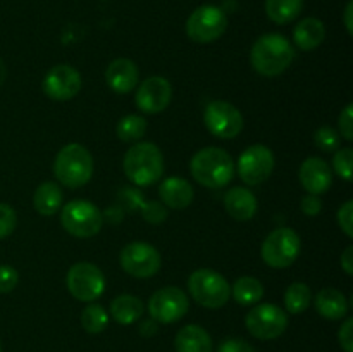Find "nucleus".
Wrapping results in <instances>:
<instances>
[{
    "instance_id": "obj_1",
    "label": "nucleus",
    "mask_w": 353,
    "mask_h": 352,
    "mask_svg": "<svg viewBox=\"0 0 353 352\" xmlns=\"http://www.w3.org/2000/svg\"><path fill=\"white\" fill-rule=\"evenodd\" d=\"M295 59L293 45L279 33L262 35L250 52L252 68L262 76H279Z\"/></svg>"
},
{
    "instance_id": "obj_2",
    "label": "nucleus",
    "mask_w": 353,
    "mask_h": 352,
    "mask_svg": "<svg viewBox=\"0 0 353 352\" xmlns=\"http://www.w3.org/2000/svg\"><path fill=\"white\" fill-rule=\"evenodd\" d=\"M192 176L207 188H223L233 179L234 162L226 150L205 147L196 152L190 162Z\"/></svg>"
},
{
    "instance_id": "obj_3",
    "label": "nucleus",
    "mask_w": 353,
    "mask_h": 352,
    "mask_svg": "<svg viewBox=\"0 0 353 352\" xmlns=\"http://www.w3.org/2000/svg\"><path fill=\"white\" fill-rule=\"evenodd\" d=\"M124 175L138 186H148L159 182L164 173V155L161 148L150 141L133 145L123 161Z\"/></svg>"
},
{
    "instance_id": "obj_4",
    "label": "nucleus",
    "mask_w": 353,
    "mask_h": 352,
    "mask_svg": "<svg viewBox=\"0 0 353 352\" xmlns=\"http://www.w3.org/2000/svg\"><path fill=\"white\" fill-rule=\"evenodd\" d=\"M54 173L68 188H79L93 176V157L81 144H68L59 150L54 162Z\"/></svg>"
},
{
    "instance_id": "obj_5",
    "label": "nucleus",
    "mask_w": 353,
    "mask_h": 352,
    "mask_svg": "<svg viewBox=\"0 0 353 352\" xmlns=\"http://www.w3.org/2000/svg\"><path fill=\"white\" fill-rule=\"evenodd\" d=\"M188 290L193 300L207 309H219L230 300L231 286L221 273L214 269H196L188 278Z\"/></svg>"
},
{
    "instance_id": "obj_6",
    "label": "nucleus",
    "mask_w": 353,
    "mask_h": 352,
    "mask_svg": "<svg viewBox=\"0 0 353 352\" xmlns=\"http://www.w3.org/2000/svg\"><path fill=\"white\" fill-rule=\"evenodd\" d=\"M61 224L69 235L78 238L95 237L103 224V216L88 200H71L62 207Z\"/></svg>"
},
{
    "instance_id": "obj_7",
    "label": "nucleus",
    "mask_w": 353,
    "mask_h": 352,
    "mask_svg": "<svg viewBox=\"0 0 353 352\" xmlns=\"http://www.w3.org/2000/svg\"><path fill=\"white\" fill-rule=\"evenodd\" d=\"M261 254L265 264L271 268H288L300 255V237L292 228H278L268 235Z\"/></svg>"
},
{
    "instance_id": "obj_8",
    "label": "nucleus",
    "mask_w": 353,
    "mask_h": 352,
    "mask_svg": "<svg viewBox=\"0 0 353 352\" xmlns=\"http://www.w3.org/2000/svg\"><path fill=\"white\" fill-rule=\"evenodd\" d=\"M245 326L259 340H274L285 333L288 316L276 304H259L247 314Z\"/></svg>"
},
{
    "instance_id": "obj_9",
    "label": "nucleus",
    "mask_w": 353,
    "mask_h": 352,
    "mask_svg": "<svg viewBox=\"0 0 353 352\" xmlns=\"http://www.w3.org/2000/svg\"><path fill=\"white\" fill-rule=\"evenodd\" d=\"M228 17L216 6H202L192 12L186 21V35L196 43H210L224 35Z\"/></svg>"
},
{
    "instance_id": "obj_10",
    "label": "nucleus",
    "mask_w": 353,
    "mask_h": 352,
    "mask_svg": "<svg viewBox=\"0 0 353 352\" xmlns=\"http://www.w3.org/2000/svg\"><path fill=\"white\" fill-rule=\"evenodd\" d=\"M65 283L71 295L81 302H93L105 290V276L92 262H78L71 266Z\"/></svg>"
},
{
    "instance_id": "obj_11",
    "label": "nucleus",
    "mask_w": 353,
    "mask_h": 352,
    "mask_svg": "<svg viewBox=\"0 0 353 352\" xmlns=\"http://www.w3.org/2000/svg\"><path fill=\"white\" fill-rule=\"evenodd\" d=\"M205 126L214 137L230 140L238 137L243 130V116L233 104L226 100H214L205 107L203 113Z\"/></svg>"
},
{
    "instance_id": "obj_12",
    "label": "nucleus",
    "mask_w": 353,
    "mask_h": 352,
    "mask_svg": "<svg viewBox=\"0 0 353 352\" xmlns=\"http://www.w3.org/2000/svg\"><path fill=\"white\" fill-rule=\"evenodd\" d=\"M190 309L186 293L178 286H164L157 290L148 300V313L157 323L169 324L181 320Z\"/></svg>"
},
{
    "instance_id": "obj_13",
    "label": "nucleus",
    "mask_w": 353,
    "mask_h": 352,
    "mask_svg": "<svg viewBox=\"0 0 353 352\" xmlns=\"http://www.w3.org/2000/svg\"><path fill=\"white\" fill-rule=\"evenodd\" d=\"M121 266L134 278H152L161 269L162 259L155 247L147 242H133L121 251Z\"/></svg>"
},
{
    "instance_id": "obj_14",
    "label": "nucleus",
    "mask_w": 353,
    "mask_h": 352,
    "mask_svg": "<svg viewBox=\"0 0 353 352\" xmlns=\"http://www.w3.org/2000/svg\"><path fill=\"white\" fill-rule=\"evenodd\" d=\"M274 169V154L265 145H250L238 159V175L243 183L254 186L271 176Z\"/></svg>"
},
{
    "instance_id": "obj_15",
    "label": "nucleus",
    "mask_w": 353,
    "mask_h": 352,
    "mask_svg": "<svg viewBox=\"0 0 353 352\" xmlns=\"http://www.w3.org/2000/svg\"><path fill=\"white\" fill-rule=\"evenodd\" d=\"M81 90V75L72 66L57 64L45 75L43 92L52 100H69Z\"/></svg>"
},
{
    "instance_id": "obj_16",
    "label": "nucleus",
    "mask_w": 353,
    "mask_h": 352,
    "mask_svg": "<svg viewBox=\"0 0 353 352\" xmlns=\"http://www.w3.org/2000/svg\"><path fill=\"white\" fill-rule=\"evenodd\" d=\"M172 86L162 76H152L145 79L137 90V107L141 113L157 114L162 113L171 104Z\"/></svg>"
},
{
    "instance_id": "obj_17",
    "label": "nucleus",
    "mask_w": 353,
    "mask_h": 352,
    "mask_svg": "<svg viewBox=\"0 0 353 352\" xmlns=\"http://www.w3.org/2000/svg\"><path fill=\"white\" fill-rule=\"evenodd\" d=\"M300 183L312 195H321L327 192L333 183V173L330 164L321 157H307L299 171Z\"/></svg>"
},
{
    "instance_id": "obj_18",
    "label": "nucleus",
    "mask_w": 353,
    "mask_h": 352,
    "mask_svg": "<svg viewBox=\"0 0 353 352\" xmlns=\"http://www.w3.org/2000/svg\"><path fill=\"white\" fill-rule=\"evenodd\" d=\"M140 72L137 64L130 59H116L109 64L105 71V81L116 93H130L137 86Z\"/></svg>"
},
{
    "instance_id": "obj_19",
    "label": "nucleus",
    "mask_w": 353,
    "mask_h": 352,
    "mask_svg": "<svg viewBox=\"0 0 353 352\" xmlns=\"http://www.w3.org/2000/svg\"><path fill=\"white\" fill-rule=\"evenodd\" d=\"M224 207L233 219L248 221L257 213V199L250 190L234 186L224 195Z\"/></svg>"
},
{
    "instance_id": "obj_20",
    "label": "nucleus",
    "mask_w": 353,
    "mask_h": 352,
    "mask_svg": "<svg viewBox=\"0 0 353 352\" xmlns=\"http://www.w3.org/2000/svg\"><path fill=\"white\" fill-rule=\"evenodd\" d=\"M159 195L161 200L171 209H185L193 202V186L186 179L172 176V178L164 179L159 186Z\"/></svg>"
},
{
    "instance_id": "obj_21",
    "label": "nucleus",
    "mask_w": 353,
    "mask_h": 352,
    "mask_svg": "<svg viewBox=\"0 0 353 352\" xmlns=\"http://www.w3.org/2000/svg\"><path fill=\"white\" fill-rule=\"evenodd\" d=\"M176 352H212V338L199 324L181 328L174 338Z\"/></svg>"
},
{
    "instance_id": "obj_22",
    "label": "nucleus",
    "mask_w": 353,
    "mask_h": 352,
    "mask_svg": "<svg viewBox=\"0 0 353 352\" xmlns=\"http://www.w3.org/2000/svg\"><path fill=\"white\" fill-rule=\"evenodd\" d=\"M324 38H326V28L323 21L316 17H305L293 30V40L300 50H314L323 43Z\"/></svg>"
},
{
    "instance_id": "obj_23",
    "label": "nucleus",
    "mask_w": 353,
    "mask_h": 352,
    "mask_svg": "<svg viewBox=\"0 0 353 352\" xmlns=\"http://www.w3.org/2000/svg\"><path fill=\"white\" fill-rule=\"evenodd\" d=\"M316 309L326 320H341L348 313V302L336 289H323L316 295Z\"/></svg>"
},
{
    "instance_id": "obj_24",
    "label": "nucleus",
    "mask_w": 353,
    "mask_h": 352,
    "mask_svg": "<svg viewBox=\"0 0 353 352\" xmlns=\"http://www.w3.org/2000/svg\"><path fill=\"white\" fill-rule=\"evenodd\" d=\"M145 306L137 295H131V293H123V295H117L116 299L110 302V314H112L114 321H117L119 324H133L134 321H138L143 314Z\"/></svg>"
},
{
    "instance_id": "obj_25",
    "label": "nucleus",
    "mask_w": 353,
    "mask_h": 352,
    "mask_svg": "<svg viewBox=\"0 0 353 352\" xmlns=\"http://www.w3.org/2000/svg\"><path fill=\"white\" fill-rule=\"evenodd\" d=\"M33 206L41 216H54L62 206V190L57 183L45 182L34 190Z\"/></svg>"
},
{
    "instance_id": "obj_26",
    "label": "nucleus",
    "mask_w": 353,
    "mask_h": 352,
    "mask_svg": "<svg viewBox=\"0 0 353 352\" xmlns=\"http://www.w3.org/2000/svg\"><path fill=\"white\" fill-rule=\"evenodd\" d=\"M303 0H265V14L276 24L292 23L302 12Z\"/></svg>"
},
{
    "instance_id": "obj_27",
    "label": "nucleus",
    "mask_w": 353,
    "mask_h": 352,
    "mask_svg": "<svg viewBox=\"0 0 353 352\" xmlns=\"http://www.w3.org/2000/svg\"><path fill=\"white\" fill-rule=\"evenodd\" d=\"M231 293L240 306H252L264 297V286L257 278L243 276L234 282V285L231 286Z\"/></svg>"
},
{
    "instance_id": "obj_28",
    "label": "nucleus",
    "mask_w": 353,
    "mask_h": 352,
    "mask_svg": "<svg viewBox=\"0 0 353 352\" xmlns=\"http://www.w3.org/2000/svg\"><path fill=\"white\" fill-rule=\"evenodd\" d=\"M312 302V292L309 285L302 282H295L286 289L285 292V307L290 314H302L309 309Z\"/></svg>"
},
{
    "instance_id": "obj_29",
    "label": "nucleus",
    "mask_w": 353,
    "mask_h": 352,
    "mask_svg": "<svg viewBox=\"0 0 353 352\" xmlns=\"http://www.w3.org/2000/svg\"><path fill=\"white\" fill-rule=\"evenodd\" d=\"M116 131L117 137L123 141H128V144L138 141L147 131V121H145V117L138 116V114H128L117 123Z\"/></svg>"
},
{
    "instance_id": "obj_30",
    "label": "nucleus",
    "mask_w": 353,
    "mask_h": 352,
    "mask_svg": "<svg viewBox=\"0 0 353 352\" xmlns=\"http://www.w3.org/2000/svg\"><path fill=\"white\" fill-rule=\"evenodd\" d=\"M107 323H109V314L99 304L90 302L88 306L85 307V311L81 313V324L85 328L86 333L97 335L102 333L107 328Z\"/></svg>"
},
{
    "instance_id": "obj_31",
    "label": "nucleus",
    "mask_w": 353,
    "mask_h": 352,
    "mask_svg": "<svg viewBox=\"0 0 353 352\" xmlns=\"http://www.w3.org/2000/svg\"><path fill=\"white\" fill-rule=\"evenodd\" d=\"M314 141H316L317 148L323 152H334L340 148L341 137L334 128L331 126H321L314 135Z\"/></svg>"
},
{
    "instance_id": "obj_32",
    "label": "nucleus",
    "mask_w": 353,
    "mask_h": 352,
    "mask_svg": "<svg viewBox=\"0 0 353 352\" xmlns=\"http://www.w3.org/2000/svg\"><path fill=\"white\" fill-rule=\"evenodd\" d=\"M352 162H353V150L350 147L338 148L333 159V168L343 179L350 182L352 179Z\"/></svg>"
},
{
    "instance_id": "obj_33",
    "label": "nucleus",
    "mask_w": 353,
    "mask_h": 352,
    "mask_svg": "<svg viewBox=\"0 0 353 352\" xmlns=\"http://www.w3.org/2000/svg\"><path fill=\"white\" fill-rule=\"evenodd\" d=\"M17 216L16 211L7 204H0V240L9 237L14 230H16Z\"/></svg>"
},
{
    "instance_id": "obj_34",
    "label": "nucleus",
    "mask_w": 353,
    "mask_h": 352,
    "mask_svg": "<svg viewBox=\"0 0 353 352\" xmlns=\"http://www.w3.org/2000/svg\"><path fill=\"white\" fill-rule=\"evenodd\" d=\"M143 217L148 223H164L165 217H168V209L155 200H148L143 204Z\"/></svg>"
},
{
    "instance_id": "obj_35",
    "label": "nucleus",
    "mask_w": 353,
    "mask_h": 352,
    "mask_svg": "<svg viewBox=\"0 0 353 352\" xmlns=\"http://www.w3.org/2000/svg\"><path fill=\"white\" fill-rule=\"evenodd\" d=\"M19 275L12 266H0V293H9L16 289Z\"/></svg>"
},
{
    "instance_id": "obj_36",
    "label": "nucleus",
    "mask_w": 353,
    "mask_h": 352,
    "mask_svg": "<svg viewBox=\"0 0 353 352\" xmlns=\"http://www.w3.org/2000/svg\"><path fill=\"white\" fill-rule=\"evenodd\" d=\"M338 224L348 238L353 237V202L347 200L338 211Z\"/></svg>"
},
{
    "instance_id": "obj_37",
    "label": "nucleus",
    "mask_w": 353,
    "mask_h": 352,
    "mask_svg": "<svg viewBox=\"0 0 353 352\" xmlns=\"http://www.w3.org/2000/svg\"><path fill=\"white\" fill-rule=\"evenodd\" d=\"M338 128H340L338 133L343 135L345 140L348 141L353 140V106L352 104H348V106L340 113V117H338Z\"/></svg>"
},
{
    "instance_id": "obj_38",
    "label": "nucleus",
    "mask_w": 353,
    "mask_h": 352,
    "mask_svg": "<svg viewBox=\"0 0 353 352\" xmlns=\"http://www.w3.org/2000/svg\"><path fill=\"white\" fill-rule=\"evenodd\" d=\"M338 342L345 352H353V320L348 317L338 331Z\"/></svg>"
},
{
    "instance_id": "obj_39",
    "label": "nucleus",
    "mask_w": 353,
    "mask_h": 352,
    "mask_svg": "<svg viewBox=\"0 0 353 352\" xmlns=\"http://www.w3.org/2000/svg\"><path fill=\"white\" fill-rule=\"evenodd\" d=\"M217 352H255V349L240 338H230V340H224L221 344Z\"/></svg>"
},
{
    "instance_id": "obj_40",
    "label": "nucleus",
    "mask_w": 353,
    "mask_h": 352,
    "mask_svg": "<svg viewBox=\"0 0 353 352\" xmlns=\"http://www.w3.org/2000/svg\"><path fill=\"white\" fill-rule=\"evenodd\" d=\"M300 207H302L303 214L314 217V216H317V214L321 213V209H323V204H321L319 197L309 193V195H305L302 199V204H300Z\"/></svg>"
},
{
    "instance_id": "obj_41",
    "label": "nucleus",
    "mask_w": 353,
    "mask_h": 352,
    "mask_svg": "<svg viewBox=\"0 0 353 352\" xmlns=\"http://www.w3.org/2000/svg\"><path fill=\"white\" fill-rule=\"evenodd\" d=\"M341 268L347 275H353V247H347L341 254Z\"/></svg>"
},
{
    "instance_id": "obj_42",
    "label": "nucleus",
    "mask_w": 353,
    "mask_h": 352,
    "mask_svg": "<svg viewBox=\"0 0 353 352\" xmlns=\"http://www.w3.org/2000/svg\"><path fill=\"white\" fill-rule=\"evenodd\" d=\"M140 333L143 335V337H154V335L157 333V321H143V323L140 324Z\"/></svg>"
},
{
    "instance_id": "obj_43",
    "label": "nucleus",
    "mask_w": 353,
    "mask_h": 352,
    "mask_svg": "<svg viewBox=\"0 0 353 352\" xmlns=\"http://www.w3.org/2000/svg\"><path fill=\"white\" fill-rule=\"evenodd\" d=\"M352 12H353V2L350 0V2L347 3V7H345V26H347V31L348 35L353 33V21H352Z\"/></svg>"
},
{
    "instance_id": "obj_44",
    "label": "nucleus",
    "mask_w": 353,
    "mask_h": 352,
    "mask_svg": "<svg viewBox=\"0 0 353 352\" xmlns=\"http://www.w3.org/2000/svg\"><path fill=\"white\" fill-rule=\"evenodd\" d=\"M3 79H6V64H3V61L0 59V85L3 83Z\"/></svg>"
}]
</instances>
